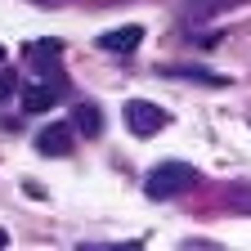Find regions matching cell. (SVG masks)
<instances>
[{"mask_svg":"<svg viewBox=\"0 0 251 251\" xmlns=\"http://www.w3.org/2000/svg\"><path fill=\"white\" fill-rule=\"evenodd\" d=\"M238 5L242 0H188V18H220V14H229Z\"/></svg>","mask_w":251,"mask_h":251,"instance_id":"8","label":"cell"},{"mask_svg":"<svg viewBox=\"0 0 251 251\" xmlns=\"http://www.w3.org/2000/svg\"><path fill=\"white\" fill-rule=\"evenodd\" d=\"M36 5H63V0H36Z\"/></svg>","mask_w":251,"mask_h":251,"instance_id":"10","label":"cell"},{"mask_svg":"<svg viewBox=\"0 0 251 251\" xmlns=\"http://www.w3.org/2000/svg\"><path fill=\"white\" fill-rule=\"evenodd\" d=\"M72 130L85 135V139H94V135L103 130V112L94 108V103H76V108H72Z\"/></svg>","mask_w":251,"mask_h":251,"instance_id":"7","label":"cell"},{"mask_svg":"<svg viewBox=\"0 0 251 251\" xmlns=\"http://www.w3.org/2000/svg\"><path fill=\"white\" fill-rule=\"evenodd\" d=\"M126 126H130L135 135H157L166 126V108H157V103H148V99H130L126 103Z\"/></svg>","mask_w":251,"mask_h":251,"instance_id":"3","label":"cell"},{"mask_svg":"<svg viewBox=\"0 0 251 251\" xmlns=\"http://www.w3.org/2000/svg\"><path fill=\"white\" fill-rule=\"evenodd\" d=\"M58 58H63V45L58 41H31L23 50V63L31 68V76H41V81H63L58 76Z\"/></svg>","mask_w":251,"mask_h":251,"instance_id":"2","label":"cell"},{"mask_svg":"<svg viewBox=\"0 0 251 251\" xmlns=\"http://www.w3.org/2000/svg\"><path fill=\"white\" fill-rule=\"evenodd\" d=\"M72 126H45V130L36 135V148H41V157H68L72 152Z\"/></svg>","mask_w":251,"mask_h":251,"instance_id":"4","label":"cell"},{"mask_svg":"<svg viewBox=\"0 0 251 251\" xmlns=\"http://www.w3.org/2000/svg\"><path fill=\"white\" fill-rule=\"evenodd\" d=\"M193 179H198V171L188 166V162H162V166H152L148 171V198H179L184 188H193Z\"/></svg>","mask_w":251,"mask_h":251,"instance_id":"1","label":"cell"},{"mask_svg":"<svg viewBox=\"0 0 251 251\" xmlns=\"http://www.w3.org/2000/svg\"><path fill=\"white\" fill-rule=\"evenodd\" d=\"M58 90H63V81H36V85H27L23 90V112H45V108H54L58 103Z\"/></svg>","mask_w":251,"mask_h":251,"instance_id":"5","label":"cell"},{"mask_svg":"<svg viewBox=\"0 0 251 251\" xmlns=\"http://www.w3.org/2000/svg\"><path fill=\"white\" fill-rule=\"evenodd\" d=\"M14 94H18V76L14 72H0V103L14 99Z\"/></svg>","mask_w":251,"mask_h":251,"instance_id":"9","label":"cell"},{"mask_svg":"<svg viewBox=\"0 0 251 251\" xmlns=\"http://www.w3.org/2000/svg\"><path fill=\"white\" fill-rule=\"evenodd\" d=\"M5 242H9V233H5V229H0V247H5Z\"/></svg>","mask_w":251,"mask_h":251,"instance_id":"11","label":"cell"},{"mask_svg":"<svg viewBox=\"0 0 251 251\" xmlns=\"http://www.w3.org/2000/svg\"><path fill=\"white\" fill-rule=\"evenodd\" d=\"M139 41H144L139 27H112V31H103V36H99V45H103L108 54H130V50H139Z\"/></svg>","mask_w":251,"mask_h":251,"instance_id":"6","label":"cell"}]
</instances>
